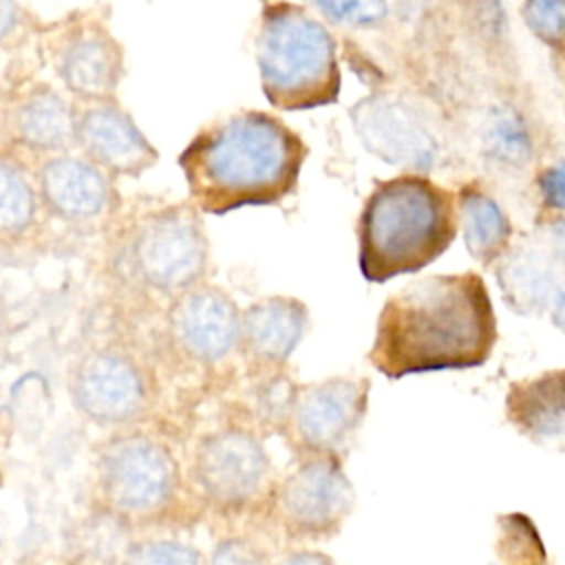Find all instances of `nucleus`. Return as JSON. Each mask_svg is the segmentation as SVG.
Returning <instances> with one entry per match:
<instances>
[{
    "instance_id": "f257e3e1",
    "label": "nucleus",
    "mask_w": 565,
    "mask_h": 565,
    "mask_svg": "<svg viewBox=\"0 0 565 565\" xmlns=\"http://www.w3.org/2000/svg\"><path fill=\"white\" fill-rule=\"evenodd\" d=\"M497 344L488 287L472 271L419 278L393 294L369 351L388 380L481 366Z\"/></svg>"
},
{
    "instance_id": "f03ea898",
    "label": "nucleus",
    "mask_w": 565,
    "mask_h": 565,
    "mask_svg": "<svg viewBox=\"0 0 565 565\" xmlns=\"http://www.w3.org/2000/svg\"><path fill=\"white\" fill-rule=\"evenodd\" d=\"M305 146L280 119L245 110L201 132L181 154L199 212L225 214L285 199L300 174Z\"/></svg>"
},
{
    "instance_id": "7ed1b4c3",
    "label": "nucleus",
    "mask_w": 565,
    "mask_h": 565,
    "mask_svg": "<svg viewBox=\"0 0 565 565\" xmlns=\"http://www.w3.org/2000/svg\"><path fill=\"white\" fill-rule=\"evenodd\" d=\"M457 223V203L433 181L408 174L380 183L358 225L362 276L386 282L424 269L448 249Z\"/></svg>"
},
{
    "instance_id": "20e7f679",
    "label": "nucleus",
    "mask_w": 565,
    "mask_h": 565,
    "mask_svg": "<svg viewBox=\"0 0 565 565\" xmlns=\"http://www.w3.org/2000/svg\"><path fill=\"white\" fill-rule=\"evenodd\" d=\"M256 62L265 97L287 110L335 99L340 86L335 42L307 9L278 2L263 13Z\"/></svg>"
},
{
    "instance_id": "39448f33",
    "label": "nucleus",
    "mask_w": 565,
    "mask_h": 565,
    "mask_svg": "<svg viewBox=\"0 0 565 565\" xmlns=\"http://www.w3.org/2000/svg\"><path fill=\"white\" fill-rule=\"evenodd\" d=\"M207 260V236L194 205L141 214L115 247V274L132 289L168 300L203 282Z\"/></svg>"
},
{
    "instance_id": "423d86ee",
    "label": "nucleus",
    "mask_w": 565,
    "mask_h": 565,
    "mask_svg": "<svg viewBox=\"0 0 565 565\" xmlns=\"http://www.w3.org/2000/svg\"><path fill=\"white\" fill-rule=\"evenodd\" d=\"M183 475L170 446L143 430L110 435L97 450V505L132 530L163 519L174 505Z\"/></svg>"
},
{
    "instance_id": "0eeeda50",
    "label": "nucleus",
    "mask_w": 565,
    "mask_h": 565,
    "mask_svg": "<svg viewBox=\"0 0 565 565\" xmlns=\"http://www.w3.org/2000/svg\"><path fill=\"white\" fill-rule=\"evenodd\" d=\"M188 483L196 501L223 516L269 503L276 486L263 437L249 426H227L201 437L190 459Z\"/></svg>"
},
{
    "instance_id": "6e6552de",
    "label": "nucleus",
    "mask_w": 565,
    "mask_h": 565,
    "mask_svg": "<svg viewBox=\"0 0 565 565\" xmlns=\"http://www.w3.org/2000/svg\"><path fill=\"white\" fill-rule=\"evenodd\" d=\"M355 503L353 486L338 455L298 457L269 499L271 514L289 541H327L335 536Z\"/></svg>"
},
{
    "instance_id": "1a4fd4ad",
    "label": "nucleus",
    "mask_w": 565,
    "mask_h": 565,
    "mask_svg": "<svg viewBox=\"0 0 565 565\" xmlns=\"http://www.w3.org/2000/svg\"><path fill=\"white\" fill-rule=\"evenodd\" d=\"M75 411L106 428H130L152 408V377L128 349L102 344L86 349L68 371Z\"/></svg>"
},
{
    "instance_id": "9d476101",
    "label": "nucleus",
    "mask_w": 565,
    "mask_h": 565,
    "mask_svg": "<svg viewBox=\"0 0 565 565\" xmlns=\"http://www.w3.org/2000/svg\"><path fill=\"white\" fill-rule=\"evenodd\" d=\"M369 382L327 377L298 384L285 437L305 455H338L351 444L369 406Z\"/></svg>"
},
{
    "instance_id": "9b49d317",
    "label": "nucleus",
    "mask_w": 565,
    "mask_h": 565,
    "mask_svg": "<svg viewBox=\"0 0 565 565\" xmlns=\"http://www.w3.org/2000/svg\"><path fill=\"white\" fill-rule=\"evenodd\" d=\"M238 327L241 309L218 285L199 282L168 300V344L190 364L214 366L236 353Z\"/></svg>"
},
{
    "instance_id": "f8f14e48",
    "label": "nucleus",
    "mask_w": 565,
    "mask_h": 565,
    "mask_svg": "<svg viewBox=\"0 0 565 565\" xmlns=\"http://www.w3.org/2000/svg\"><path fill=\"white\" fill-rule=\"evenodd\" d=\"M353 128L362 146L386 163L428 168L437 154V139L424 117L393 95H369L351 108Z\"/></svg>"
},
{
    "instance_id": "ddd939ff",
    "label": "nucleus",
    "mask_w": 565,
    "mask_h": 565,
    "mask_svg": "<svg viewBox=\"0 0 565 565\" xmlns=\"http://www.w3.org/2000/svg\"><path fill=\"white\" fill-rule=\"evenodd\" d=\"M309 311L291 296H263L241 309L238 358L249 375L285 369L305 338Z\"/></svg>"
},
{
    "instance_id": "4468645a",
    "label": "nucleus",
    "mask_w": 565,
    "mask_h": 565,
    "mask_svg": "<svg viewBox=\"0 0 565 565\" xmlns=\"http://www.w3.org/2000/svg\"><path fill=\"white\" fill-rule=\"evenodd\" d=\"M40 203L60 221L84 225L102 218L113 203L108 172L90 159L55 154L35 177Z\"/></svg>"
},
{
    "instance_id": "2eb2a0df",
    "label": "nucleus",
    "mask_w": 565,
    "mask_h": 565,
    "mask_svg": "<svg viewBox=\"0 0 565 565\" xmlns=\"http://www.w3.org/2000/svg\"><path fill=\"white\" fill-rule=\"evenodd\" d=\"M75 143L86 159L110 174H141L157 159L150 141L121 108L95 102L77 113Z\"/></svg>"
},
{
    "instance_id": "dca6fc26",
    "label": "nucleus",
    "mask_w": 565,
    "mask_h": 565,
    "mask_svg": "<svg viewBox=\"0 0 565 565\" xmlns=\"http://www.w3.org/2000/svg\"><path fill=\"white\" fill-rule=\"evenodd\" d=\"M505 415L523 437L541 446L565 448V369L510 384Z\"/></svg>"
},
{
    "instance_id": "f3484780",
    "label": "nucleus",
    "mask_w": 565,
    "mask_h": 565,
    "mask_svg": "<svg viewBox=\"0 0 565 565\" xmlns=\"http://www.w3.org/2000/svg\"><path fill=\"white\" fill-rule=\"evenodd\" d=\"M57 68L73 95L86 102H106L121 77V49L106 31L86 26L64 42Z\"/></svg>"
},
{
    "instance_id": "a211bd4d",
    "label": "nucleus",
    "mask_w": 565,
    "mask_h": 565,
    "mask_svg": "<svg viewBox=\"0 0 565 565\" xmlns=\"http://www.w3.org/2000/svg\"><path fill=\"white\" fill-rule=\"evenodd\" d=\"M77 113L51 88L26 93L11 115V130L18 143L35 152H60L75 141Z\"/></svg>"
},
{
    "instance_id": "6ab92c4d",
    "label": "nucleus",
    "mask_w": 565,
    "mask_h": 565,
    "mask_svg": "<svg viewBox=\"0 0 565 565\" xmlns=\"http://www.w3.org/2000/svg\"><path fill=\"white\" fill-rule=\"evenodd\" d=\"M457 218L472 258L490 265L503 256L512 238V225L492 196L477 188L461 190L457 199Z\"/></svg>"
},
{
    "instance_id": "aec40b11",
    "label": "nucleus",
    "mask_w": 565,
    "mask_h": 565,
    "mask_svg": "<svg viewBox=\"0 0 565 565\" xmlns=\"http://www.w3.org/2000/svg\"><path fill=\"white\" fill-rule=\"evenodd\" d=\"M252 384L245 393V406L252 415V426L260 437L263 435H285L291 406L296 399L298 382L285 369L265 371L249 375Z\"/></svg>"
},
{
    "instance_id": "412c9836",
    "label": "nucleus",
    "mask_w": 565,
    "mask_h": 565,
    "mask_svg": "<svg viewBox=\"0 0 565 565\" xmlns=\"http://www.w3.org/2000/svg\"><path fill=\"white\" fill-rule=\"evenodd\" d=\"M38 207V185L13 157L0 154V243L24 238L35 225Z\"/></svg>"
},
{
    "instance_id": "4be33fe9",
    "label": "nucleus",
    "mask_w": 565,
    "mask_h": 565,
    "mask_svg": "<svg viewBox=\"0 0 565 565\" xmlns=\"http://www.w3.org/2000/svg\"><path fill=\"white\" fill-rule=\"evenodd\" d=\"M483 146L488 157L497 163L523 166L532 154V135L516 110L501 108L486 126Z\"/></svg>"
},
{
    "instance_id": "5701e85b",
    "label": "nucleus",
    "mask_w": 565,
    "mask_h": 565,
    "mask_svg": "<svg viewBox=\"0 0 565 565\" xmlns=\"http://www.w3.org/2000/svg\"><path fill=\"white\" fill-rule=\"evenodd\" d=\"M121 565H205L201 552L177 539H132Z\"/></svg>"
},
{
    "instance_id": "b1692460",
    "label": "nucleus",
    "mask_w": 565,
    "mask_h": 565,
    "mask_svg": "<svg viewBox=\"0 0 565 565\" xmlns=\"http://www.w3.org/2000/svg\"><path fill=\"white\" fill-rule=\"evenodd\" d=\"M331 20L349 26H377L388 15L386 0H311Z\"/></svg>"
},
{
    "instance_id": "393cba45",
    "label": "nucleus",
    "mask_w": 565,
    "mask_h": 565,
    "mask_svg": "<svg viewBox=\"0 0 565 565\" xmlns=\"http://www.w3.org/2000/svg\"><path fill=\"white\" fill-rule=\"evenodd\" d=\"M523 18L543 42L558 44L565 40V0H525Z\"/></svg>"
},
{
    "instance_id": "a878e982",
    "label": "nucleus",
    "mask_w": 565,
    "mask_h": 565,
    "mask_svg": "<svg viewBox=\"0 0 565 565\" xmlns=\"http://www.w3.org/2000/svg\"><path fill=\"white\" fill-rule=\"evenodd\" d=\"M276 558L269 554V550L252 539V536H243V534H232L221 539L212 554L210 561L205 565H274Z\"/></svg>"
},
{
    "instance_id": "bb28decb",
    "label": "nucleus",
    "mask_w": 565,
    "mask_h": 565,
    "mask_svg": "<svg viewBox=\"0 0 565 565\" xmlns=\"http://www.w3.org/2000/svg\"><path fill=\"white\" fill-rule=\"evenodd\" d=\"M539 192L545 207L565 212V159L547 166L539 177Z\"/></svg>"
},
{
    "instance_id": "cd10ccee",
    "label": "nucleus",
    "mask_w": 565,
    "mask_h": 565,
    "mask_svg": "<svg viewBox=\"0 0 565 565\" xmlns=\"http://www.w3.org/2000/svg\"><path fill=\"white\" fill-rule=\"evenodd\" d=\"M274 565H335V561L324 552L298 547V550H289V552L276 556Z\"/></svg>"
},
{
    "instance_id": "c85d7f7f",
    "label": "nucleus",
    "mask_w": 565,
    "mask_h": 565,
    "mask_svg": "<svg viewBox=\"0 0 565 565\" xmlns=\"http://www.w3.org/2000/svg\"><path fill=\"white\" fill-rule=\"evenodd\" d=\"M18 24L15 0H0V40H4Z\"/></svg>"
}]
</instances>
